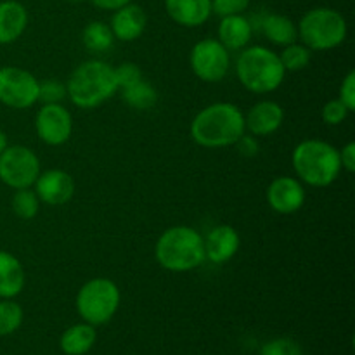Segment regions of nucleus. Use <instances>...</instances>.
<instances>
[{"label":"nucleus","mask_w":355,"mask_h":355,"mask_svg":"<svg viewBox=\"0 0 355 355\" xmlns=\"http://www.w3.org/2000/svg\"><path fill=\"white\" fill-rule=\"evenodd\" d=\"M283 121L284 111L276 101H260L246 113L245 127L255 137H267L279 130Z\"/></svg>","instance_id":"obj_14"},{"label":"nucleus","mask_w":355,"mask_h":355,"mask_svg":"<svg viewBox=\"0 0 355 355\" xmlns=\"http://www.w3.org/2000/svg\"><path fill=\"white\" fill-rule=\"evenodd\" d=\"M114 75H116V82L120 89L132 85V83L142 80V71L137 64L134 62H123V64L114 68Z\"/></svg>","instance_id":"obj_32"},{"label":"nucleus","mask_w":355,"mask_h":355,"mask_svg":"<svg viewBox=\"0 0 355 355\" xmlns=\"http://www.w3.org/2000/svg\"><path fill=\"white\" fill-rule=\"evenodd\" d=\"M340 153V163H342V168L347 170L349 173L355 172V142L350 141L343 146L342 149H338Z\"/></svg>","instance_id":"obj_35"},{"label":"nucleus","mask_w":355,"mask_h":355,"mask_svg":"<svg viewBox=\"0 0 355 355\" xmlns=\"http://www.w3.org/2000/svg\"><path fill=\"white\" fill-rule=\"evenodd\" d=\"M170 19L186 28H196L211 16V0H165Z\"/></svg>","instance_id":"obj_17"},{"label":"nucleus","mask_w":355,"mask_h":355,"mask_svg":"<svg viewBox=\"0 0 355 355\" xmlns=\"http://www.w3.org/2000/svg\"><path fill=\"white\" fill-rule=\"evenodd\" d=\"M23 322V309L12 298L0 300V336L12 335Z\"/></svg>","instance_id":"obj_26"},{"label":"nucleus","mask_w":355,"mask_h":355,"mask_svg":"<svg viewBox=\"0 0 355 355\" xmlns=\"http://www.w3.org/2000/svg\"><path fill=\"white\" fill-rule=\"evenodd\" d=\"M28 26V10L17 0L0 2V44H12Z\"/></svg>","instance_id":"obj_18"},{"label":"nucleus","mask_w":355,"mask_h":355,"mask_svg":"<svg viewBox=\"0 0 355 355\" xmlns=\"http://www.w3.org/2000/svg\"><path fill=\"white\" fill-rule=\"evenodd\" d=\"M40 175V159L26 146H7L0 155V180L12 189H26Z\"/></svg>","instance_id":"obj_8"},{"label":"nucleus","mask_w":355,"mask_h":355,"mask_svg":"<svg viewBox=\"0 0 355 355\" xmlns=\"http://www.w3.org/2000/svg\"><path fill=\"white\" fill-rule=\"evenodd\" d=\"M267 203L274 211L283 215L295 214L305 203V189L295 177H276L267 187Z\"/></svg>","instance_id":"obj_12"},{"label":"nucleus","mask_w":355,"mask_h":355,"mask_svg":"<svg viewBox=\"0 0 355 355\" xmlns=\"http://www.w3.org/2000/svg\"><path fill=\"white\" fill-rule=\"evenodd\" d=\"M38 139L47 146H61L71 137L73 118L62 104H44L35 118Z\"/></svg>","instance_id":"obj_11"},{"label":"nucleus","mask_w":355,"mask_h":355,"mask_svg":"<svg viewBox=\"0 0 355 355\" xmlns=\"http://www.w3.org/2000/svg\"><path fill=\"white\" fill-rule=\"evenodd\" d=\"M69 2H83V0H69Z\"/></svg>","instance_id":"obj_38"},{"label":"nucleus","mask_w":355,"mask_h":355,"mask_svg":"<svg viewBox=\"0 0 355 355\" xmlns=\"http://www.w3.org/2000/svg\"><path fill=\"white\" fill-rule=\"evenodd\" d=\"M189 64L198 78L207 83H217L229 73L231 54L217 38H205L191 51Z\"/></svg>","instance_id":"obj_9"},{"label":"nucleus","mask_w":355,"mask_h":355,"mask_svg":"<svg viewBox=\"0 0 355 355\" xmlns=\"http://www.w3.org/2000/svg\"><path fill=\"white\" fill-rule=\"evenodd\" d=\"M146 26H148V14L141 6L132 2L114 10L110 24L114 38L121 42H134L141 38Z\"/></svg>","instance_id":"obj_15"},{"label":"nucleus","mask_w":355,"mask_h":355,"mask_svg":"<svg viewBox=\"0 0 355 355\" xmlns=\"http://www.w3.org/2000/svg\"><path fill=\"white\" fill-rule=\"evenodd\" d=\"M12 210L23 220H30L40 210V200L31 187L17 189L12 196Z\"/></svg>","instance_id":"obj_27"},{"label":"nucleus","mask_w":355,"mask_h":355,"mask_svg":"<svg viewBox=\"0 0 355 355\" xmlns=\"http://www.w3.org/2000/svg\"><path fill=\"white\" fill-rule=\"evenodd\" d=\"M236 75L239 83L252 94H269L281 87L286 69L281 59L270 49L255 45L239 54L236 61Z\"/></svg>","instance_id":"obj_5"},{"label":"nucleus","mask_w":355,"mask_h":355,"mask_svg":"<svg viewBox=\"0 0 355 355\" xmlns=\"http://www.w3.org/2000/svg\"><path fill=\"white\" fill-rule=\"evenodd\" d=\"M297 28L298 38H302L305 47L312 52L338 47L345 42L349 31L342 12L329 7H315L305 12Z\"/></svg>","instance_id":"obj_6"},{"label":"nucleus","mask_w":355,"mask_h":355,"mask_svg":"<svg viewBox=\"0 0 355 355\" xmlns=\"http://www.w3.org/2000/svg\"><path fill=\"white\" fill-rule=\"evenodd\" d=\"M82 42L85 49L94 54H103L113 47L114 35L111 28L103 21H92L83 28Z\"/></svg>","instance_id":"obj_23"},{"label":"nucleus","mask_w":355,"mask_h":355,"mask_svg":"<svg viewBox=\"0 0 355 355\" xmlns=\"http://www.w3.org/2000/svg\"><path fill=\"white\" fill-rule=\"evenodd\" d=\"M35 193H37L40 203L51 205V207H61L66 205L75 194V180L64 170H47L38 175L35 180Z\"/></svg>","instance_id":"obj_13"},{"label":"nucleus","mask_w":355,"mask_h":355,"mask_svg":"<svg viewBox=\"0 0 355 355\" xmlns=\"http://www.w3.org/2000/svg\"><path fill=\"white\" fill-rule=\"evenodd\" d=\"M66 96V85L59 80H45L38 85V101L44 104H61Z\"/></svg>","instance_id":"obj_28"},{"label":"nucleus","mask_w":355,"mask_h":355,"mask_svg":"<svg viewBox=\"0 0 355 355\" xmlns=\"http://www.w3.org/2000/svg\"><path fill=\"white\" fill-rule=\"evenodd\" d=\"M120 288L106 277L90 279L76 295V311L92 326L106 324L120 307Z\"/></svg>","instance_id":"obj_7"},{"label":"nucleus","mask_w":355,"mask_h":355,"mask_svg":"<svg viewBox=\"0 0 355 355\" xmlns=\"http://www.w3.org/2000/svg\"><path fill=\"white\" fill-rule=\"evenodd\" d=\"M349 113L350 111L347 110V106L342 103V101L333 99L322 106L321 116L326 125H340L347 120Z\"/></svg>","instance_id":"obj_30"},{"label":"nucleus","mask_w":355,"mask_h":355,"mask_svg":"<svg viewBox=\"0 0 355 355\" xmlns=\"http://www.w3.org/2000/svg\"><path fill=\"white\" fill-rule=\"evenodd\" d=\"M279 55L281 64L286 71H300L305 69L311 64L312 59V51L309 47H305L304 44H290L283 49V52Z\"/></svg>","instance_id":"obj_25"},{"label":"nucleus","mask_w":355,"mask_h":355,"mask_svg":"<svg viewBox=\"0 0 355 355\" xmlns=\"http://www.w3.org/2000/svg\"><path fill=\"white\" fill-rule=\"evenodd\" d=\"M260 355H304L300 343L293 338H276L260 349Z\"/></svg>","instance_id":"obj_29"},{"label":"nucleus","mask_w":355,"mask_h":355,"mask_svg":"<svg viewBox=\"0 0 355 355\" xmlns=\"http://www.w3.org/2000/svg\"><path fill=\"white\" fill-rule=\"evenodd\" d=\"M236 146H238L239 155L248 156V158H252V156L259 155V151H260L259 141H257L255 135H246V134H243L241 137H239L238 141H236Z\"/></svg>","instance_id":"obj_34"},{"label":"nucleus","mask_w":355,"mask_h":355,"mask_svg":"<svg viewBox=\"0 0 355 355\" xmlns=\"http://www.w3.org/2000/svg\"><path fill=\"white\" fill-rule=\"evenodd\" d=\"M340 101L347 106V110L354 111L355 110V71L347 73V76L343 78L342 85H340Z\"/></svg>","instance_id":"obj_33"},{"label":"nucleus","mask_w":355,"mask_h":355,"mask_svg":"<svg viewBox=\"0 0 355 355\" xmlns=\"http://www.w3.org/2000/svg\"><path fill=\"white\" fill-rule=\"evenodd\" d=\"M114 68L99 59L82 62L69 75L66 82V94L75 106L82 110H94L118 92Z\"/></svg>","instance_id":"obj_2"},{"label":"nucleus","mask_w":355,"mask_h":355,"mask_svg":"<svg viewBox=\"0 0 355 355\" xmlns=\"http://www.w3.org/2000/svg\"><path fill=\"white\" fill-rule=\"evenodd\" d=\"M38 82L30 71L17 66L0 68V103L12 110H28L38 103Z\"/></svg>","instance_id":"obj_10"},{"label":"nucleus","mask_w":355,"mask_h":355,"mask_svg":"<svg viewBox=\"0 0 355 355\" xmlns=\"http://www.w3.org/2000/svg\"><path fill=\"white\" fill-rule=\"evenodd\" d=\"M260 28H262L263 37L274 45L286 47L298 40L297 24L283 14H266L260 21Z\"/></svg>","instance_id":"obj_21"},{"label":"nucleus","mask_w":355,"mask_h":355,"mask_svg":"<svg viewBox=\"0 0 355 355\" xmlns=\"http://www.w3.org/2000/svg\"><path fill=\"white\" fill-rule=\"evenodd\" d=\"M291 163L298 180L314 187L331 186L342 172L338 149L319 139L302 141L293 149Z\"/></svg>","instance_id":"obj_4"},{"label":"nucleus","mask_w":355,"mask_h":355,"mask_svg":"<svg viewBox=\"0 0 355 355\" xmlns=\"http://www.w3.org/2000/svg\"><path fill=\"white\" fill-rule=\"evenodd\" d=\"M245 130V114L231 103H214L203 107L191 123V137L207 149L236 144Z\"/></svg>","instance_id":"obj_1"},{"label":"nucleus","mask_w":355,"mask_h":355,"mask_svg":"<svg viewBox=\"0 0 355 355\" xmlns=\"http://www.w3.org/2000/svg\"><path fill=\"white\" fill-rule=\"evenodd\" d=\"M155 259L170 272H189L203 266V236L187 225H175L163 232L155 246Z\"/></svg>","instance_id":"obj_3"},{"label":"nucleus","mask_w":355,"mask_h":355,"mask_svg":"<svg viewBox=\"0 0 355 355\" xmlns=\"http://www.w3.org/2000/svg\"><path fill=\"white\" fill-rule=\"evenodd\" d=\"M253 35L252 23L243 14L225 16L218 24V42L231 51H241L250 44Z\"/></svg>","instance_id":"obj_19"},{"label":"nucleus","mask_w":355,"mask_h":355,"mask_svg":"<svg viewBox=\"0 0 355 355\" xmlns=\"http://www.w3.org/2000/svg\"><path fill=\"white\" fill-rule=\"evenodd\" d=\"M250 6V0H211V12L217 16H234L243 14Z\"/></svg>","instance_id":"obj_31"},{"label":"nucleus","mask_w":355,"mask_h":355,"mask_svg":"<svg viewBox=\"0 0 355 355\" xmlns=\"http://www.w3.org/2000/svg\"><path fill=\"white\" fill-rule=\"evenodd\" d=\"M24 269L9 252H0V298H14L24 288Z\"/></svg>","instance_id":"obj_20"},{"label":"nucleus","mask_w":355,"mask_h":355,"mask_svg":"<svg viewBox=\"0 0 355 355\" xmlns=\"http://www.w3.org/2000/svg\"><path fill=\"white\" fill-rule=\"evenodd\" d=\"M121 90H123V94H121L123 101L132 110L148 111L151 107H155V104L158 103V92L146 80H139V82L132 83V85L125 87Z\"/></svg>","instance_id":"obj_24"},{"label":"nucleus","mask_w":355,"mask_h":355,"mask_svg":"<svg viewBox=\"0 0 355 355\" xmlns=\"http://www.w3.org/2000/svg\"><path fill=\"white\" fill-rule=\"evenodd\" d=\"M90 2L103 10H116L120 9V7L130 3L132 0H90Z\"/></svg>","instance_id":"obj_36"},{"label":"nucleus","mask_w":355,"mask_h":355,"mask_svg":"<svg viewBox=\"0 0 355 355\" xmlns=\"http://www.w3.org/2000/svg\"><path fill=\"white\" fill-rule=\"evenodd\" d=\"M205 257L214 263H225L238 253L241 239L231 225H217L203 238Z\"/></svg>","instance_id":"obj_16"},{"label":"nucleus","mask_w":355,"mask_h":355,"mask_svg":"<svg viewBox=\"0 0 355 355\" xmlns=\"http://www.w3.org/2000/svg\"><path fill=\"white\" fill-rule=\"evenodd\" d=\"M96 343V326L89 322L75 324L61 336V350L68 355H83Z\"/></svg>","instance_id":"obj_22"},{"label":"nucleus","mask_w":355,"mask_h":355,"mask_svg":"<svg viewBox=\"0 0 355 355\" xmlns=\"http://www.w3.org/2000/svg\"><path fill=\"white\" fill-rule=\"evenodd\" d=\"M7 146H9V141H7V135H6V132H3V130H0V155H2V153H3V149H6Z\"/></svg>","instance_id":"obj_37"}]
</instances>
